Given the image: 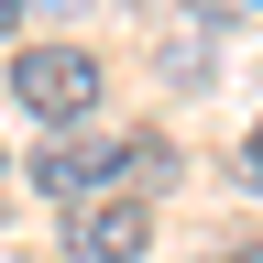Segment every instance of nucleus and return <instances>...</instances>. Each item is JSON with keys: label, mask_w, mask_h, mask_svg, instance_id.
Here are the masks:
<instances>
[{"label": "nucleus", "mask_w": 263, "mask_h": 263, "mask_svg": "<svg viewBox=\"0 0 263 263\" xmlns=\"http://www.w3.org/2000/svg\"><path fill=\"white\" fill-rule=\"evenodd\" d=\"M154 164H164V154H132V143H66V154H44V164H33V186L77 209V197H99V186H132V176H154Z\"/></svg>", "instance_id": "obj_3"}, {"label": "nucleus", "mask_w": 263, "mask_h": 263, "mask_svg": "<svg viewBox=\"0 0 263 263\" xmlns=\"http://www.w3.org/2000/svg\"><path fill=\"white\" fill-rule=\"evenodd\" d=\"M241 164H252V176H263V121H252V154H241Z\"/></svg>", "instance_id": "obj_6"}, {"label": "nucleus", "mask_w": 263, "mask_h": 263, "mask_svg": "<svg viewBox=\"0 0 263 263\" xmlns=\"http://www.w3.org/2000/svg\"><path fill=\"white\" fill-rule=\"evenodd\" d=\"M143 241H154V209L143 197H77V209H66V252L77 263H143Z\"/></svg>", "instance_id": "obj_2"}, {"label": "nucleus", "mask_w": 263, "mask_h": 263, "mask_svg": "<svg viewBox=\"0 0 263 263\" xmlns=\"http://www.w3.org/2000/svg\"><path fill=\"white\" fill-rule=\"evenodd\" d=\"M55 11H77V0H55Z\"/></svg>", "instance_id": "obj_7"}, {"label": "nucleus", "mask_w": 263, "mask_h": 263, "mask_svg": "<svg viewBox=\"0 0 263 263\" xmlns=\"http://www.w3.org/2000/svg\"><path fill=\"white\" fill-rule=\"evenodd\" d=\"M99 88H110V77H99V55H77V44H22V55H11V99H22L44 132L88 121V110H99Z\"/></svg>", "instance_id": "obj_1"}, {"label": "nucleus", "mask_w": 263, "mask_h": 263, "mask_svg": "<svg viewBox=\"0 0 263 263\" xmlns=\"http://www.w3.org/2000/svg\"><path fill=\"white\" fill-rule=\"evenodd\" d=\"M219 263H263V241H230V252H219Z\"/></svg>", "instance_id": "obj_5"}, {"label": "nucleus", "mask_w": 263, "mask_h": 263, "mask_svg": "<svg viewBox=\"0 0 263 263\" xmlns=\"http://www.w3.org/2000/svg\"><path fill=\"white\" fill-rule=\"evenodd\" d=\"M11 33H22V0H0V44H11Z\"/></svg>", "instance_id": "obj_4"}]
</instances>
